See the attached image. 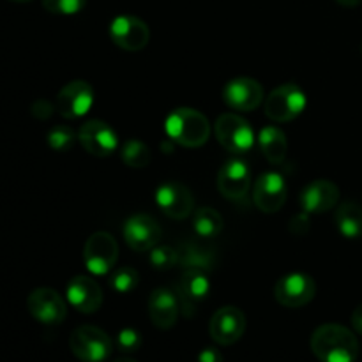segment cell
I'll return each mask as SVG.
<instances>
[{"mask_svg": "<svg viewBox=\"0 0 362 362\" xmlns=\"http://www.w3.org/2000/svg\"><path fill=\"white\" fill-rule=\"evenodd\" d=\"M352 327L354 331L359 332V334H362V304H359V306L354 310L352 313Z\"/></svg>", "mask_w": 362, "mask_h": 362, "instance_id": "35", "label": "cell"}, {"mask_svg": "<svg viewBox=\"0 0 362 362\" xmlns=\"http://www.w3.org/2000/svg\"><path fill=\"white\" fill-rule=\"evenodd\" d=\"M258 144H260L262 152H264L265 159L272 165H281L288 152V141H286L285 133L276 126H267L260 131L258 136Z\"/></svg>", "mask_w": 362, "mask_h": 362, "instance_id": "23", "label": "cell"}, {"mask_svg": "<svg viewBox=\"0 0 362 362\" xmlns=\"http://www.w3.org/2000/svg\"><path fill=\"white\" fill-rule=\"evenodd\" d=\"M13 2H20V4H23V2H30V0H13Z\"/></svg>", "mask_w": 362, "mask_h": 362, "instance_id": "38", "label": "cell"}, {"mask_svg": "<svg viewBox=\"0 0 362 362\" xmlns=\"http://www.w3.org/2000/svg\"><path fill=\"white\" fill-rule=\"evenodd\" d=\"M28 313L45 325H59L67 317V304L57 290L35 288L27 299Z\"/></svg>", "mask_w": 362, "mask_h": 362, "instance_id": "8", "label": "cell"}, {"mask_svg": "<svg viewBox=\"0 0 362 362\" xmlns=\"http://www.w3.org/2000/svg\"><path fill=\"white\" fill-rule=\"evenodd\" d=\"M339 187L329 179H317L300 193V209L308 214H324L338 205Z\"/></svg>", "mask_w": 362, "mask_h": 362, "instance_id": "19", "label": "cell"}, {"mask_svg": "<svg viewBox=\"0 0 362 362\" xmlns=\"http://www.w3.org/2000/svg\"><path fill=\"white\" fill-rule=\"evenodd\" d=\"M117 346L124 354H134L141 346V334L133 327H126L117 334Z\"/></svg>", "mask_w": 362, "mask_h": 362, "instance_id": "31", "label": "cell"}, {"mask_svg": "<svg viewBox=\"0 0 362 362\" xmlns=\"http://www.w3.org/2000/svg\"><path fill=\"white\" fill-rule=\"evenodd\" d=\"M46 140H48L52 151L67 152L73 148L74 141L78 140V134H74V131L69 126H55L49 129Z\"/></svg>", "mask_w": 362, "mask_h": 362, "instance_id": "29", "label": "cell"}, {"mask_svg": "<svg viewBox=\"0 0 362 362\" xmlns=\"http://www.w3.org/2000/svg\"><path fill=\"white\" fill-rule=\"evenodd\" d=\"M214 133L221 147L232 154H246L255 145V131L237 113H223L214 124Z\"/></svg>", "mask_w": 362, "mask_h": 362, "instance_id": "5", "label": "cell"}, {"mask_svg": "<svg viewBox=\"0 0 362 362\" xmlns=\"http://www.w3.org/2000/svg\"><path fill=\"white\" fill-rule=\"evenodd\" d=\"M113 362H136V361L129 359V357H120V359H115Z\"/></svg>", "mask_w": 362, "mask_h": 362, "instance_id": "37", "label": "cell"}, {"mask_svg": "<svg viewBox=\"0 0 362 362\" xmlns=\"http://www.w3.org/2000/svg\"><path fill=\"white\" fill-rule=\"evenodd\" d=\"M209 292H211V281L207 272L194 271V269H186L175 285L177 299L186 317H193L197 306L209 296Z\"/></svg>", "mask_w": 362, "mask_h": 362, "instance_id": "16", "label": "cell"}, {"mask_svg": "<svg viewBox=\"0 0 362 362\" xmlns=\"http://www.w3.org/2000/svg\"><path fill=\"white\" fill-rule=\"evenodd\" d=\"M87 0H42V7L52 14L71 16L85 9Z\"/></svg>", "mask_w": 362, "mask_h": 362, "instance_id": "30", "label": "cell"}, {"mask_svg": "<svg viewBox=\"0 0 362 362\" xmlns=\"http://www.w3.org/2000/svg\"><path fill=\"white\" fill-rule=\"evenodd\" d=\"M198 362H225L223 354L216 346H207L198 354Z\"/></svg>", "mask_w": 362, "mask_h": 362, "instance_id": "34", "label": "cell"}, {"mask_svg": "<svg viewBox=\"0 0 362 362\" xmlns=\"http://www.w3.org/2000/svg\"><path fill=\"white\" fill-rule=\"evenodd\" d=\"M361 53H362V42H361Z\"/></svg>", "mask_w": 362, "mask_h": 362, "instance_id": "39", "label": "cell"}, {"mask_svg": "<svg viewBox=\"0 0 362 362\" xmlns=\"http://www.w3.org/2000/svg\"><path fill=\"white\" fill-rule=\"evenodd\" d=\"M156 204L170 219H186L194 209V198L189 187L175 180H166L156 189Z\"/></svg>", "mask_w": 362, "mask_h": 362, "instance_id": "12", "label": "cell"}, {"mask_svg": "<svg viewBox=\"0 0 362 362\" xmlns=\"http://www.w3.org/2000/svg\"><path fill=\"white\" fill-rule=\"evenodd\" d=\"M110 37L126 52H140L148 45L151 30L144 20L131 14H120L110 23Z\"/></svg>", "mask_w": 362, "mask_h": 362, "instance_id": "10", "label": "cell"}, {"mask_svg": "<svg viewBox=\"0 0 362 362\" xmlns=\"http://www.w3.org/2000/svg\"><path fill=\"white\" fill-rule=\"evenodd\" d=\"M336 228L345 239L356 240L362 237V209L356 202H345L334 212Z\"/></svg>", "mask_w": 362, "mask_h": 362, "instance_id": "24", "label": "cell"}, {"mask_svg": "<svg viewBox=\"0 0 362 362\" xmlns=\"http://www.w3.org/2000/svg\"><path fill=\"white\" fill-rule=\"evenodd\" d=\"M94 105V88L85 80H73L64 85L55 99V110L64 119L83 117Z\"/></svg>", "mask_w": 362, "mask_h": 362, "instance_id": "9", "label": "cell"}, {"mask_svg": "<svg viewBox=\"0 0 362 362\" xmlns=\"http://www.w3.org/2000/svg\"><path fill=\"white\" fill-rule=\"evenodd\" d=\"M140 285V274L133 267H119L110 276V286L117 293H131Z\"/></svg>", "mask_w": 362, "mask_h": 362, "instance_id": "27", "label": "cell"}, {"mask_svg": "<svg viewBox=\"0 0 362 362\" xmlns=\"http://www.w3.org/2000/svg\"><path fill=\"white\" fill-rule=\"evenodd\" d=\"M148 262L158 271H168L179 264V250L173 246H156L148 251Z\"/></svg>", "mask_w": 362, "mask_h": 362, "instance_id": "28", "label": "cell"}, {"mask_svg": "<svg viewBox=\"0 0 362 362\" xmlns=\"http://www.w3.org/2000/svg\"><path fill=\"white\" fill-rule=\"evenodd\" d=\"M341 7H357L362 0H336Z\"/></svg>", "mask_w": 362, "mask_h": 362, "instance_id": "36", "label": "cell"}, {"mask_svg": "<svg viewBox=\"0 0 362 362\" xmlns=\"http://www.w3.org/2000/svg\"><path fill=\"white\" fill-rule=\"evenodd\" d=\"M310 345L320 362H356L359 356L356 334L339 324L320 325L311 336Z\"/></svg>", "mask_w": 362, "mask_h": 362, "instance_id": "1", "label": "cell"}, {"mask_svg": "<svg viewBox=\"0 0 362 362\" xmlns=\"http://www.w3.org/2000/svg\"><path fill=\"white\" fill-rule=\"evenodd\" d=\"M288 187L286 180L278 172H265L255 180L253 202L264 214H276L285 205Z\"/></svg>", "mask_w": 362, "mask_h": 362, "instance_id": "11", "label": "cell"}, {"mask_svg": "<svg viewBox=\"0 0 362 362\" xmlns=\"http://www.w3.org/2000/svg\"><path fill=\"white\" fill-rule=\"evenodd\" d=\"M120 158L126 163V166L138 170L145 168V166L151 163L152 154L151 148H148L144 141L131 138V140H127L126 144L122 145V148H120Z\"/></svg>", "mask_w": 362, "mask_h": 362, "instance_id": "26", "label": "cell"}, {"mask_svg": "<svg viewBox=\"0 0 362 362\" xmlns=\"http://www.w3.org/2000/svg\"><path fill=\"white\" fill-rule=\"evenodd\" d=\"M180 304L177 293L168 288H156L148 297V317L161 331H168L177 324Z\"/></svg>", "mask_w": 362, "mask_h": 362, "instance_id": "21", "label": "cell"}, {"mask_svg": "<svg viewBox=\"0 0 362 362\" xmlns=\"http://www.w3.org/2000/svg\"><path fill=\"white\" fill-rule=\"evenodd\" d=\"M218 189L226 200H244L251 189L250 166L240 159H228L218 173Z\"/></svg>", "mask_w": 362, "mask_h": 362, "instance_id": "18", "label": "cell"}, {"mask_svg": "<svg viewBox=\"0 0 362 362\" xmlns=\"http://www.w3.org/2000/svg\"><path fill=\"white\" fill-rule=\"evenodd\" d=\"M119 260V244L108 232H95L87 239L83 247V262L95 276H105Z\"/></svg>", "mask_w": 362, "mask_h": 362, "instance_id": "6", "label": "cell"}, {"mask_svg": "<svg viewBox=\"0 0 362 362\" xmlns=\"http://www.w3.org/2000/svg\"><path fill=\"white\" fill-rule=\"evenodd\" d=\"M69 349L81 362H105L112 354L110 336L95 325H80L71 332Z\"/></svg>", "mask_w": 362, "mask_h": 362, "instance_id": "4", "label": "cell"}, {"mask_svg": "<svg viewBox=\"0 0 362 362\" xmlns=\"http://www.w3.org/2000/svg\"><path fill=\"white\" fill-rule=\"evenodd\" d=\"M66 297L71 306L83 315L95 313L103 304V290L95 279L88 276H74L67 283Z\"/></svg>", "mask_w": 362, "mask_h": 362, "instance_id": "20", "label": "cell"}, {"mask_svg": "<svg viewBox=\"0 0 362 362\" xmlns=\"http://www.w3.org/2000/svg\"><path fill=\"white\" fill-rule=\"evenodd\" d=\"M223 101L237 112H253L264 101V87L253 78H233L223 87Z\"/></svg>", "mask_w": 362, "mask_h": 362, "instance_id": "15", "label": "cell"}, {"mask_svg": "<svg viewBox=\"0 0 362 362\" xmlns=\"http://www.w3.org/2000/svg\"><path fill=\"white\" fill-rule=\"evenodd\" d=\"M165 131L175 144L187 148H197L207 144L211 124L207 117L193 108H177L166 117Z\"/></svg>", "mask_w": 362, "mask_h": 362, "instance_id": "2", "label": "cell"}, {"mask_svg": "<svg viewBox=\"0 0 362 362\" xmlns=\"http://www.w3.org/2000/svg\"><path fill=\"white\" fill-rule=\"evenodd\" d=\"M288 230L292 235H297V237H304L310 233L311 230V221H310V214L308 212H299V214L293 216L292 219H290V225H288Z\"/></svg>", "mask_w": 362, "mask_h": 362, "instance_id": "32", "label": "cell"}, {"mask_svg": "<svg viewBox=\"0 0 362 362\" xmlns=\"http://www.w3.org/2000/svg\"><path fill=\"white\" fill-rule=\"evenodd\" d=\"M244 331H246V317L235 306L219 308L209 324L211 338L218 345H233L243 338Z\"/></svg>", "mask_w": 362, "mask_h": 362, "instance_id": "17", "label": "cell"}, {"mask_svg": "<svg viewBox=\"0 0 362 362\" xmlns=\"http://www.w3.org/2000/svg\"><path fill=\"white\" fill-rule=\"evenodd\" d=\"M179 265L184 271L194 269V271L211 272L216 265V253L214 250L198 243H184L179 250Z\"/></svg>", "mask_w": 362, "mask_h": 362, "instance_id": "22", "label": "cell"}, {"mask_svg": "<svg viewBox=\"0 0 362 362\" xmlns=\"http://www.w3.org/2000/svg\"><path fill=\"white\" fill-rule=\"evenodd\" d=\"M53 110H55L53 108V105L49 101H46V99H37V101L30 106V113L39 120L49 119L53 113Z\"/></svg>", "mask_w": 362, "mask_h": 362, "instance_id": "33", "label": "cell"}, {"mask_svg": "<svg viewBox=\"0 0 362 362\" xmlns=\"http://www.w3.org/2000/svg\"><path fill=\"white\" fill-rule=\"evenodd\" d=\"M78 141L81 147L95 158H108L119 147L117 133L103 120H88L78 129Z\"/></svg>", "mask_w": 362, "mask_h": 362, "instance_id": "14", "label": "cell"}, {"mask_svg": "<svg viewBox=\"0 0 362 362\" xmlns=\"http://www.w3.org/2000/svg\"><path fill=\"white\" fill-rule=\"evenodd\" d=\"M193 228L204 239H216L223 232L221 214L212 207H200L194 212Z\"/></svg>", "mask_w": 362, "mask_h": 362, "instance_id": "25", "label": "cell"}, {"mask_svg": "<svg viewBox=\"0 0 362 362\" xmlns=\"http://www.w3.org/2000/svg\"><path fill=\"white\" fill-rule=\"evenodd\" d=\"M317 293V285L311 276L303 274V272H292L286 274L276 283L274 297L281 306L296 310L303 308L313 300Z\"/></svg>", "mask_w": 362, "mask_h": 362, "instance_id": "7", "label": "cell"}, {"mask_svg": "<svg viewBox=\"0 0 362 362\" xmlns=\"http://www.w3.org/2000/svg\"><path fill=\"white\" fill-rule=\"evenodd\" d=\"M124 239L133 251H151L159 244L163 230L159 223L148 214H134L124 223Z\"/></svg>", "mask_w": 362, "mask_h": 362, "instance_id": "13", "label": "cell"}, {"mask_svg": "<svg viewBox=\"0 0 362 362\" xmlns=\"http://www.w3.org/2000/svg\"><path fill=\"white\" fill-rule=\"evenodd\" d=\"M308 98L303 88L296 81H288L267 95L264 108L272 122H290L304 112Z\"/></svg>", "mask_w": 362, "mask_h": 362, "instance_id": "3", "label": "cell"}]
</instances>
